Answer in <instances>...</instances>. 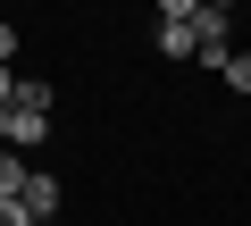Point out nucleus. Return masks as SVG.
I'll return each mask as SVG.
<instances>
[{
	"label": "nucleus",
	"instance_id": "f257e3e1",
	"mask_svg": "<svg viewBox=\"0 0 251 226\" xmlns=\"http://www.w3.org/2000/svg\"><path fill=\"white\" fill-rule=\"evenodd\" d=\"M17 209H25L34 226H50V218H59V176H50V168H25V193H17Z\"/></svg>",
	"mask_w": 251,
	"mask_h": 226
},
{
	"label": "nucleus",
	"instance_id": "f03ea898",
	"mask_svg": "<svg viewBox=\"0 0 251 226\" xmlns=\"http://www.w3.org/2000/svg\"><path fill=\"white\" fill-rule=\"evenodd\" d=\"M0 126H9V151H42L50 143V109H0Z\"/></svg>",
	"mask_w": 251,
	"mask_h": 226
},
{
	"label": "nucleus",
	"instance_id": "7ed1b4c3",
	"mask_svg": "<svg viewBox=\"0 0 251 226\" xmlns=\"http://www.w3.org/2000/svg\"><path fill=\"white\" fill-rule=\"evenodd\" d=\"M151 50H159L168 67H184V59H193V17H184V25H176V17H159V25H151Z\"/></svg>",
	"mask_w": 251,
	"mask_h": 226
},
{
	"label": "nucleus",
	"instance_id": "20e7f679",
	"mask_svg": "<svg viewBox=\"0 0 251 226\" xmlns=\"http://www.w3.org/2000/svg\"><path fill=\"white\" fill-rule=\"evenodd\" d=\"M218 75H226V92H243V100H251V50H226V67H218Z\"/></svg>",
	"mask_w": 251,
	"mask_h": 226
},
{
	"label": "nucleus",
	"instance_id": "39448f33",
	"mask_svg": "<svg viewBox=\"0 0 251 226\" xmlns=\"http://www.w3.org/2000/svg\"><path fill=\"white\" fill-rule=\"evenodd\" d=\"M17 193H25V159H17V151H0V201H17Z\"/></svg>",
	"mask_w": 251,
	"mask_h": 226
},
{
	"label": "nucleus",
	"instance_id": "423d86ee",
	"mask_svg": "<svg viewBox=\"0 0 251 226\" xmlns=\"http://www.w3.org/2000/svg\"><path fill=\"white\" fill-rule=\"evenodd\" d=\"M9 109H50V84H42V75H17V100H9Z\"/></svg>",
	"mask_w": 251,
	"mask_h": 226
},
{
	"label": "nucleus",
	"instance_id": "0eeeda50",
	"mask_svg": "<svg viewBox=\"0 0 251 226\" xmlns=\"http://www.w3.org/2000/svg\"><path fill=\"white\" fill-rule=\"evenodd\" d=\"M151 9H159V17H176V25H184V17H193V9H201V0H151Z\"/></svg>",
	"mask_w": 251,
	"mask_h": 226
},
{
	"label": "nucleus",
	"instance_id": "6e6552de",
	"mask_svg": "<svg viewBox=\"0 0 251 226\" xmlns=\"http://www.w3.org/2000/svg\"><path fill=\"white\" fill-rule=\"evenodd\" d=\"M17 42H25V34H17L9 17H0V67H9V59H17Z\"/></svg>",
	"mask_w": 251,
	"mask_h": 226
},
{
	"label": "nucleus",
	"instance_id": "1a4fd4ad",
	"mask_svg": "<svg viewBox=\"0 0 251 226\" xmlns=\"http://www.w3.org/2000/svg\"><path fill=\"white\" fill-rule=\"evenodd\" d=\"M17 100V67H0V109H9Z\"/></svg>",
	"mask_w": 251,
	"mask_h": 226
},
{
	"label": "nucleus",
	"instance_id": "9d476101",
	"mask_svg": "<svg viewBox=\"0 0 251 226\" xmlns=\"http://www.w3.org/2000/svg\"><path fill=\"white\" fill-rule=\"evenodd\" d=\"M209 9H226V17H234V9H243V0H209Z\"/></svg>",
	"mask_w": 251,
	"mask_h": 226
},
{
	"label": "nucleus",
	"instance_id": "9b49d317",
	"mask_svg": "<svg viewBox=\"0 0 251 226\" xmlns=\"http://www.w3.org/2000/svg\"><path fill=\"white\" fill-rule=\"evenodd\" d=\"M0 151H9V126H0Z\"/></svg>",
	"mask_w": 251,
	"mask_h": 226
}]
</instances>
